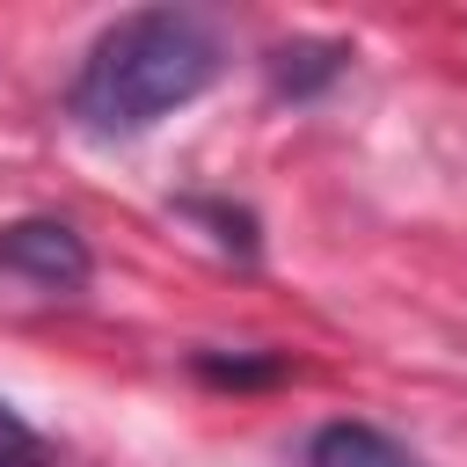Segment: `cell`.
Instances as JSON below:
<instances>
[{"label":"cell","instance_id":"6da1fadb","mask_svg":"<svg viewBox=\"0 0 467 467\" xmlns=\"http://www.w3.org/2000/svg\"><path fill=\"white\" fill-rule=\"evenodd\" d=\"M219 66H226V51L204 15L139 7V15H117L88 44V58L66 88V109L95 139H139L161 117H175L182 102H197L219 80Z\"/></svg>","mask_w":467,"mask_h":467},{"label":"cell","instance_id":"7a4b0ae2","mask_svg":"<svg viewBox=\"0 0 467 467\" xmlns=\"http://www.w3.org/2000/svg\"><path fill=\"white\" fill-rule=\"evenodd\" d=\"M0 270L29 277L36 292H80L95 255L66 219H15V226H0Z\"/></svg>","mask_w":467,"mask_h":467},{"label":"cell","instance_id":"3957f363","mask_svg":"<svg viewBox=\"0 0 467 467\" xmlns=\"http://www.w3.org/2000/svg\"><path fill=\"white\" fill-rule=\"evenodd\" d=\"M299 467H416V452H409V445H394L379 423L343 416V423H321V431L306 438Z\"/></svg>","mask_w":467,"mask_h":467},{"label":"cell","instance_id":"277c9868","mask_svg":"<svg viewBox=\"0 0 467 467\" xmlns=\"http://www.w3.org/2000/svg\"><path fill=\"white\" fill-rule=\"evenodd\" d=\"M270 73H277L285 95H314V88H328L343 73V44H285L270 58Z\"/></svg>","mask_w":467,"mask_h":467},{"label":"cell","instance_id":"5b68a950","mask_svg":"<svg viewBox=\"0 0 467 467\" xmlns=\"http://www.w3.org/2000/svg\"><path fill=\"white\" fill-rule=\"evenodd\" d=\"M182 212H190V219H204V226H219V248L255 255V219H248V212H234V204H204V197H190Z\"/></svg>","mask_w":467,"mask_h":467},{"label":"cell","instance_id":"8992f818","mask_svg":"<svg viewBox=\"0 0 467 467\" xmlns=\"http://www.w3.org/2000/svg\"><path fill=\"white\" fill-rule=\"evenodd\" d=\"M0 467H44V438L0 401Z\"/></svg>","mask_w":467,"mask_h":467}]
</instances>
